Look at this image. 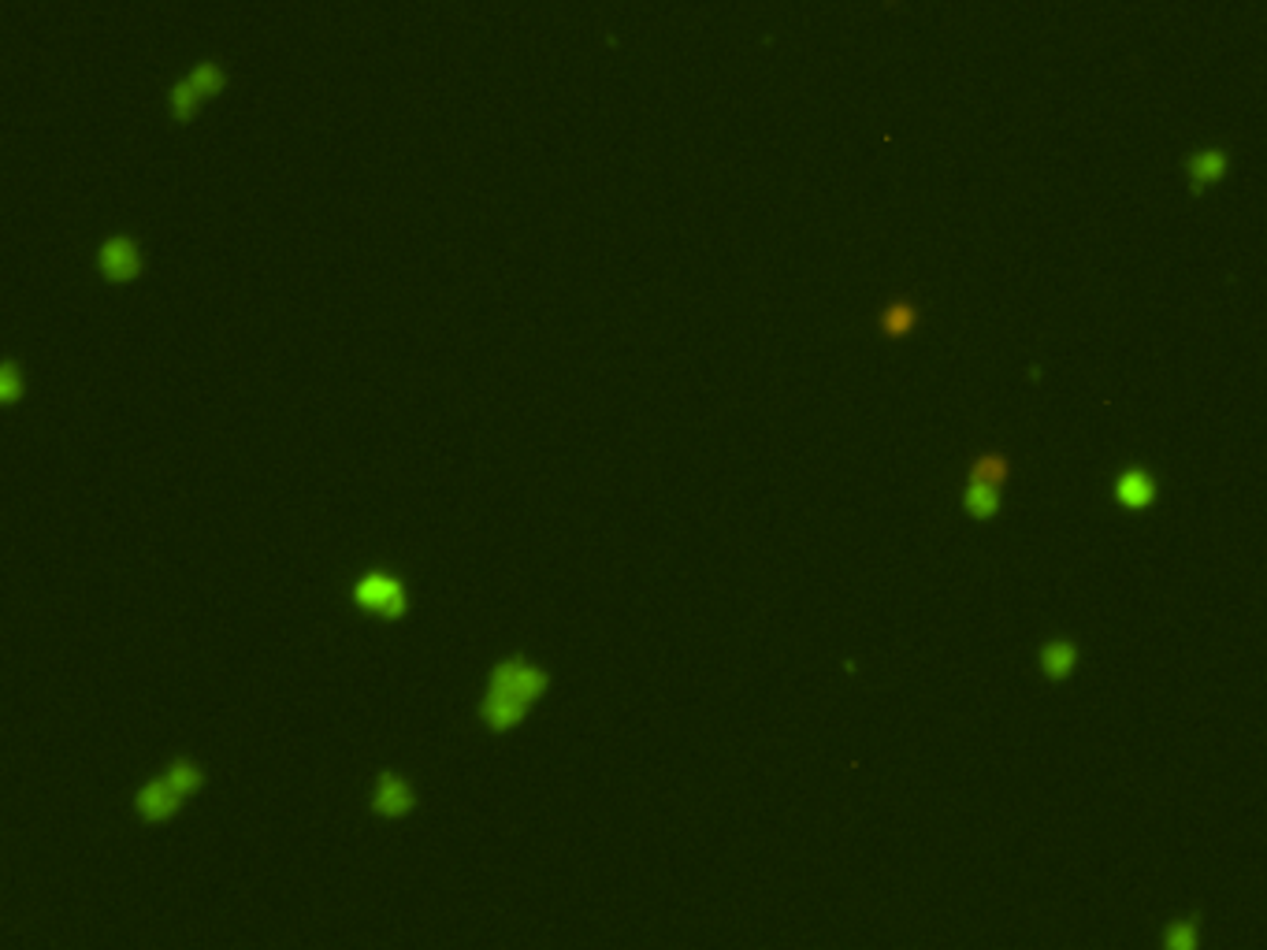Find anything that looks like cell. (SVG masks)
I'll list each match as a JSON object with an SVG mask.
<instances>
[{
  "label": "cell",
  "instance_id": "obj_1",
  "mask_svg": "<svg viewBox=\"0 0 1267 950\" xmlns=\"http://www.w3.org/2000/svg\"><path fill=\"white\" fill-rule=\"evenodd\" d=\"M547 691H551L547 669L531 664L528 657H520V654L502 657V661L491 669V676H487V687H484V698H480L484 727L494 735H506V732H513V727H520L525 724V717L531 713V706H536Z\"/></svg>",
  "mask_w": 1267,
  "mask_h": 950
},
{
  "label": "cell",
  "instance_id": "obj_2",
  "mask_svg": "<svg viewBox=\"0 0 1267 950\" xmlns=\"http://www.w3.org/2000/svg\"><path fill=\"white\" fill-rule=\"evenodd\" d=\"M224 90H227V67L219 60H201V64H193L167 90V112H172L175 123H193V115L205 109L209 101L224 97Z\"/></svg>",
  "mask_w": 1267,
  "mask_h": 950
},
{
  "label": "cell",
  "instance_id": "obj_3",
  "mask_svg": "<svg viewBox=\"0 0 1267 950\" xmlns=\"http://www.w3.org/2000/svg\"><path fill=\"white\" fill-rule=\"evenodd\" d=\"M353 606L376 620H402L410 612V594H405V583L398 575L384 572V568H372V572L361 575L353 583Z\"/></svg>",
  "mask_w": 1267,
  "mask_h": 950
},
{
  "label": "cell",
  "instance_id": "obj_4",
  "mask_svg": "<svg viewBox=\"0 0 1267 950\" xmlns=\"http://www.w3.org/2000/svg\"><path fill=\"white\" fill-rule=\"evenodd\" d=\"M97 271L112 282V287H127L146 271V253L130 235H112L97 245Z\"/></svg>",
  "mask_w": 1267,
  "mask_h": 950
},
{
  "label": "cell",
  "instance_id": "obj_5",
  "mask_svg": "<svg viewBox=\"0 0 1267 950\" xmlns=\"http://www.w3.org/2000/svg\"><path fill=\"white\" fill-rule=\"evenodd\" d=\"M368 802H372V813L384 816V821H402V816H410L416 810V787L402 776V772L384 769L376 776V787H372Z\"/></svg>",
  "mask_w": 1267,
  "mask_h": 950
},
{
  "label": "cell",
  "instance_id": "obj_6",
  "mask_svg": "<svg viewBox=\"0 0 1267 950\" xmlns=\"http://www.w3.org/2000/svg\"><path fill=\"white\" fill-rule=\"evenodd\" d=\"M183 802L186 798L175 791V784L167 776L149 780V784H141L138 795H135V810L146 824H167L175 813L183 810Z\"/></svg>",
  "mask_w": 1267,
  "mask_h": 950
},
{
  "label": "cell",
  "instance_id": "obj_7",
  "mask_svg": "<svg viewBox=\"0 0 1267 950\" xmlns=\"http://www.w3.org/2000/svg\"><path fill=\"white\" fill-rule=\"evenodd\" d=\"M1112 494H1115V502H1119V509H1127V512H1149L1152 505H1156L1159 486H1156V476H1152L1149 468L1130 465V468H1122V472L1115 476Z\"/></svg>",
  "mask_w": 1267,
  "mask_h": 950
},
{
  "label": "cell",
  "instance_id": "obj_8",
  "mask_svg": "<svg viewBox=\"0 0 1267 950\" xmlns=\"http://www.w3.org/2000/svg\"><path fill=\"white\" fill-rule=\"evenodd\" d=\"M1227 167H1230V156L1222 153V149H1197V153L1186 160L1190 190L1204 193V190H1212V186H1219L1222 179H1227Z\"/></svg>",
  "mask_w": 1267,
  "mask_h": 950
},
{
  "label": "cell",
  "instance_id": "obj_9",
  "mask_svg": "<svg viewBox=\"0 0 1267 950\" xmlns=\"http://www.w3.org/2000/svg\"><path fill=\"white\" fill-rule=\"evenodd\" d=\"M1078 669V646L1070 638H1052L1041 646V672L1049 680H1067Z\"/></svg>",
  "mask_w": 1267,
  "mask_h": 950
},
{
  "label": "cell",
  "instance_id": "obj_10",
  "mask_svg": "<svg viewBox=\"0 0 1267 950\" xmlns=\"http://www.w3.org/2000/svg\"><path fill=\"white\" fill-rule=\"evenodd\" d=\"M963 509H967V517H974V520H992L1000 512V486L970 479L967 491H963Z\"/></svg>",
  "mask_w": 1267,
  "mask_h": 950
},
{
  "label": "cell",
  "instance_id": "obj_11",
  "mask_svg": "<svg viewBox=\"0 0 1267 950\" xmlns=\"http://www.w3.org/2000/svg\"><path fill=\"white\" fill-rule=\"evenodd\" d=\"M915 327H918V308L911 305L907 297L885 305V313H881V334H885V339H907Z\"/></svg>",
  "mask_w": 1267,
  "mask_h": 950
},
{
  "label": "cell",
  "instance_id": "obj_12",
  "mask_svg": "<svg viewBox=\"0 0 1267 950\" xmlns=\"http://www.w3.org/2000/svg\"><path fill=\"white\" fill-rule=\"evenodd\" d=\"M164 776L172 780L175 791H179L183 798H193V795L201 791V787H205V769H201L198 761H190V758L172 761V765L164 769Z\"/></svg>",
  "mask_w": 1267,
  "mask_h": 950
},
{
  "label": "cell",
  "instance_id": "obj_13",
  "mask_svg": "<svg viewBox=\"0 0 1267 950\" xmlns=\"http://www.w3.org/2000/svg\"><path fill=\"white\" fill-rule=\"evenodd\" d=\"M1007 476H1012V465H1007V457H1000V453H981V457L970 465V479H978V483L1004 486Z\"/></svg>",
  "mask_w": 1267,
  "mask_h": 950
},
{
  "label": "cell",
  "instance_id": "obj_14",
  "mask_svg": "<svg viewBox=\"0 0 1267 950\" xmlns=\"http://www.w3.org/2000/svg\"><path fill=\"white\" fill-rule=\"evenodd\" d=\"M1197 936H1201L1197 917L1171 921V925H1167V932H1164V947H1171V950H1193V947H1197Z\"/></svg>",
  "mask_w": 1267,
  "mask_h": 950
},
{
  "label": "cell",
  "instance_id": "obj_15",
  "mask_svg": "<svg viewBox=\"0 0 1267 950\" xmlns=\"http://www.w3.org/2000/svg\"><path fill=\"white\" fill-rule=\"evenodd\" d=\"M23 394H26V387H23L20 364H15V360H4V364H0V402H4V405H15Z\"/></svg>",
  "mask_w": 1267,
  "mask_h": 950
}]
</instances>
